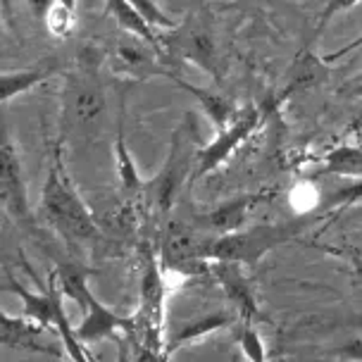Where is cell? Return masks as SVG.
Wrapping results in <instances>:
<instances>
[{
    "mask_svg": "<svg viewBox=\"0 0 362 362\" xmlns=\"http://www.w3.org/2000/svg\"><path fill=\"white\" fill-rule=\"evenodd\" d=\"M163 362H170V358H165V360H163Z\"/></svg>",
    "mask_w": 362,
    "mask_h": 362,
    "instance_id": "cell-29",
    "label": "cell"
},
{
    "mask_svg": "<svg viewBox=\"0 0 362 362\" xmlns=\"http://www.w3.org/2000/svg\"><path fill=\"white\" fill-rule=\"evenodd\" d=\"M286 231L281 226H255V229H238L231 234L212 238L205 260L210 262H236V264H255L264 253L274 250L276 245L286 241Z\"/></svg>",
    "mask_w": 362,
    "mask_h": 362,
    "instance_id": "cell-4",
    "label": "cell"
},
{
    "mask_svg": "<svg viewBox=\"0 0 362 362\" xmlns=\"http://www.w3.org/2000/svg\"><path fill=\"white\" fill-rule=\"evenodd\" d=\"M362 200V177H353V179H346L341 186H336V189L329 193V198L322 203V208L329 210H346L351 208V205H358Z\"/></svg>",
    "mask_w": 362,
    "mask_h": 362,
    "instance_id": "cell-19",
    "label": "cell"
},
{
    "mask_svg": "<svg viewBox=\"0 0 362 362\" xmlns=\"http://www.w3.org/2000/svg\"><path fill=\"white\" fill-rule=\"evenodd\" d=\"M358 3H360V0H327L325 10L320 12V19H317V29H315V34H322V29H325L327 24L332 22V19H334L336 15H341V12H348V10H353Z\"/></svg>",
    "mask_w": 362,
    "mask_h": 362,
    "instance_id": "cell-22",
    "label": "cell"
},
{
    "mask_svg": "<svg viewBox=\"0 0 362 362\" xmlns=\"http://www.w3.org/2000/svg\"><path fill=\"white\" fill-rule=\"evenodd\" d=\"M50 79L48 67H27V69H15V72H3L0 74V103H10L17 95L29 93L31 88H36L38 83Z\"/></svg>",
    "mask_w": 362,
    "mask_h": 362,
    "instance_id": "cell-13",
    "label": "cell"
},
{
    "mask_svg": "<svg viewBox=\"0 0 362 362\" xmlns=\"http://www.w3.org/2000/svg\"><path fill=\"white\" fill-rule=\"evenodd\" d=\"M250 203L253 198H236V200H229V203L219 205L217 210H212L205 222L208 226H212L217 236H224V234H231V231H238L243 226V219H245V212H248Z\"/></svg>",
    "mask_w": 362,
    "mask_h": 362,
    "instance_id": "cell-14",
    "label": "cell"
},
{
    "mask_svg": "<svg viewBox=\"0 0 362 362\" xmlns=\"http://www.w3.org/2000/svg\"><path fill=\"white\" fill-rule=\"evenodd\" d=\"M129 3L134 5L136 10L144 15L148 22L153 24L155 29H163V31H170V29H177L179 27V22L174 17H170L167 12L160 8L155 0H129Z\"/></svg>",
    "mask_w": 362,
    "mask_h": 362,
    "instance_id": "cell-20",
    "label": "cell"
},
{
    "mask_svg": "<svg viewBox=\"0 0 362 362\" xmlns=\"http://www.w3.org/2000/svg\"><path fill=\"white\" fill-rule=\"evenodd\" d=\"M355 50H362V34H360L358 38H355V41H351L348 45H344V48H339V50H334V53L325 55L322 60H325V62L329 64V62H336V60H341V57H346V55L355 53Z\"/></svg>",
    "mask_w": 362,
    "mask_h": 362,
    "instance_id": "cell-23",
    "label": "cell"
},
{
    "mask_svg": "<svg viewBox=\"0 0 362 362\" xmlns=\"http://www.w3.org/2000/svg\"><path fill=\"white\" fill-rule=\"evenodd\" d=\"M45 329L27 317H12L10 313L0 315V341L5 348L12 351H29V353H43V355H60L57 348H53L45 341Z\"/></svg>",
    "mask_w": 362,
    "mask_h": 362,
    "instance_id": "cell-8",
    "label": "cell"
},
{
    "mask_svg": "<svg viewBox=\"0 0 362 362\" xmlns=\"http://www.w3.org/2000/svg\"><path fill=\"white\" fill-rule=\"evenodd\" d=\"M325 74H327V62L322 60V57H315L313 53L298 55V60H296L293 69H291L288 90L315 86V83L320 81Z\"/></svg>",
    "mask_w": 362,
    "mask_h": 362,
    "instance_id": "cell-17",
    "label": "cell"
},
{
    "mask_svg": "<svg viewBox=\"0 0 362 362\" xmlns=\"http://www.w3.org/2000/svg\"><path fill=\"white\" fill-rule=\"evenodd\" d=\"M55 3L57 0H27L29 10L34 12V17H38V19H45V15H48Z\"/></svg>",
    "mask_w": 362,
    "mask_h": 362,
    "instance_id": "cell-26",
    "label": "cell"
},
{
    "mask_svg": "<svg viewBox=\"0 0 362 362\" xmlns=\"http://www.w3.org/2000/svg\"><path fill=\"white\" fill-rule=\"evenodd\" d=\"M260 119H262V112H260V107L253 105V103L238 107L236 117L226 127L217 129V136L210 141V144L198 148L191 181H196L200 177H208V174L215 172L217 167H222L226 160H229L231 155H234L238 148L255 134V129L260 127Z\"/></svg>",
    "mask_w": 362,
    "mask_h": 362,
    "instance_id": "cell-3",
    "label": "cell"
},
{
    "mask_svg": "<svg viewBox=\"0 0 362 362\" xmlns=\"http://www.w3.org/2000/svg\"><path fill=\"white\" fill-rule=\"evenodd\" d=\"M83 313L86 315H83L81 325L76 327V339H79L83 346H93L107 339H117L119 332L132 334L136 329V317L115 315L112 310L107 305H103L90 291L86 296V308H83Z\"/></svg>",
    "mask_w": 362,
    "mask_h": 362,
    "instance_id": "cell-6",
    "label": "cell"
},
{
    "mask_svg": "<svg viewBox=\"0 0 362 362\" xmlns=\"http://www.w3.org/2000/svg\"><path fill=\"white\" fill-rule=\"evenodd\" d=\"M124 100L119 105V115H117V139H115V170H117V177H119V184L122 189L127 193H141L146 189V181L141 177L139 167H136L132 153H129V146H127V136H124Z\"/></svg>",
    "mask_w": 362,
    "mask_h": 362,
    "instance_id": "cell-11",
    "label": "cell"
},
{
    "mask_svg": "<svg viewBox=\"0 0 362 362\" xmlns=\"http://www.w3.org/2000/svg\"><path fill=\"white\" fill-rule=\"evenodd\" d=\"M339 355L346 360H351V362H362V339H355V341H351V344H346L339 351Z\"/></svg>",
    "mask_w": 362,
    "mask_h": 362,
    "instance_id": "cell-24",
    "label": "cell"
},
{
    "mask_svg": "<svg viewBox=\"0 0 362 362\" xmlns=\"http://www.w3.org/2000/svg\"><path fill=\"white\" fill-rule=\"evenodd\" d=\"M57 3H64V5H69V8L76 10V0H57Z\"/></svg>",
    "mask_w": 362,
    "mask_h": 362,
    "instance_id": "cell-28",
    "label": "cell"
},
{
    "mask_svg": "<svg viewBox=\"0 0 362 362\" xmlns=\"http://www.w3.org/2000/svg\"><path fill=\"white\" fill-rule=\"evenodd\" d=\"M286 203L296 215H308L325 203V193L313 179H298L286 193Z\"/></svg>",
    "mask_w": 362,
    "mask_h": 362,
    "instance_id": "cell-15",
    "label": "cell"
},
{
    "mask_svg": "<svg viewBox=\"0 0 362 362\" xmlns=\"http://www.w3.org/2000/svg\"><path fill=\"white\" fill-rule=\"evenodd\" d=\"M238 346H241V351L248 362H267V346H264V339L255 327L243 329Z\"/></svg>",
    "mask_w": 362,
    "mask_h": 362,
    "instance_id": "cell-21",
    "label": "cell"
},
{
    "mask_svg": "<svg viewBox=\"0 0 362 362\" xmlns=\"http://www.w3.org/2000/svg\"><path fill=\"white\" fill-rule=\"evenodd\" d=\"M322 167H325V172L353 177V174H358V170H362V146L353 144L334 148L322 158Z\"/></svg>",
    "mask_w": 362,
    "mask_h": 362,
    "instance_id": "cell-16",
    "label": "cell"
},
{
    "mask_svg": "<svg viewBox=\"0 0 362 362\" xmlns=\"http://www.w3.org/2000/svg\"><path fill=\"white\" fill-rule=\"evenodd\" d=\"M348 132H351V136H353V141L358 146H362V112L358 115V117L353 119V124L348 127Z\"/></svg>",
    "mask_w": 362,
    "mask_h": 362,
    "instance_id": "cell-27",
    "label": "cell"
},
{
    "mask_svg": "<svg viewBox=\"0 0 362 362\" xmlns=\"http://www.w3.org/2000/svg\"><path fill=\"white\" fill-rule=\"evenodd\" d=\"M170 79H172L174 83H177V86L184 88V90H189V93L193 95V98L198 100V105L203 107V112L210 117V122H212V124H215V129L226 127L231 119L236 117L238 105H234V103H231V100H226L224 95L210 93V90H205V88H198V86H193V83H186L184 79H179L177 74H172Z\"/></svg>",
    "mask_w": 362,
    "mask_h": 362,
    "instance_id": "cell-12",
    "label": "cell"
},
{
    "mask_svg": "<svg viewBox=\"0 0 362 362\" xmlns=\"http://www.w3.org/2000/svg\"><path fill=\"white\" fill-rule=\"evenodd\" d=\"M41 212L67 241L98 238L95 219L64 170L60 148H53V155H50L48 177L41 191Z\"/></svg>",
    "mask_w": 362,
    "mask_h": 362,
    "instance_id": "cell-1",
    "label": "cell"
},
{
    "mask_svg": "<svg viewBox=\"0 0 362 362\" xmlns=\"http://www.w3.org/2000/svg\"><path fill=\"white\" fill-rule=\"evenodd\" d=\"M196 129L191 117L184 119L177 132H174L170 153H167V160L163 165V170L153 181H148V189H151V208H155L158 215H165L170 212V208L177 200L179 189L184 186L186 177H189L191 163L196 158L198 148H193V139L191 132Z\"/></svg>",
    "mask_w": 362,
    "mask_h": 362,
    "instance_id": "cell-2",
    "label": "cell"
},
{
    "mask_svg": "<svg viewBox=\"0 0 362 362\" xmlns=\"http://www.w3.org/2000/svg\"><path fill=\"white\" fill-rule=\"evenodd\" d=\"M3 291L15 293L17 298L22 300V315L27 317V320L36 322V325H41L43 329H55V313H57V305H60V300H62V291H60V286H57L55 274L50 276L48 291H41V293H38V291L24 288L22 284L15 281L8 274Z\"/></svg>",
    "mask_w": 362,
    "mask_h": 362,
    "instance_id": "cell-7",
    "label": "cell"
},
{
    "mask_svg": "<svg viewBox=\"0 0 362 362\" xmlns=\"http://www.w3.org/2000/svg\"><path fill=\"white\" fill-rule=\"evenodd\" d=\"M0 203L17 224L34 226L27 181H24L22 163H19V155L12 146L10 136H5L3 146H0Z\"/></svg>",
    "mask_w": 362,
    "mask_h": 362,
    "instance_id": "cell-5",
    "label": "cell"
},
{
    "mask_svg": "<svg viewBox=\"0 0 362 362\" xmlns=\"http://www.w3.org/2000/svg\"><path fill=\"white\" fill-rule=\"evenodd\" d=\"M231 325V317L224 315V313H212V315H203L198 320H191V322H184V325L174 327L170 336H167V344H165V355L170 358L177 351H181L184 346H191V344H200L205 341L208 336L222 332L224 327Z\"/></svg>",
    "mask_w": 362,
    "mask_h": 362,
    "instance_id": "cell-10",
    "label": "cell"
},
{
    "mask_svg": "<svg viewBox=\"0 0 362 362\" xmlns=\"http://www.w3.org/2000/svg\"><path fill=\"white\" fill-rule=\"evenodd\" d=\"M43 22L55 38H67V36H72L76 29V10L64 3H55L48 15H45Z\"/></svg>",
    "mask_w": 362,
    "mask_h": 362,
    "instance_id": "cell-18",
    "label": "cell"
},
{
    "mask_svg": "<svg viewBox=\"0 0 362 362\" xmlns=\"http://www.w3.org/2000/svg\"><path fill=\"white\" fill-rule=\"evenodd\" d=\"M341 95H348V98H362V72L355 74L353 79H348L344 86H341Z\"/></svg>",
    "mask_w": 362,
    "mask_h": 362,
    "instance_id": "cell-25",
    "label": "cell"
},
{
    "mask_svg": "<svg viewBox=\"0 0 362 362\" xmlns=\"http://www.w3.org/2000/svg\"><path fill=\"white\" fill-rule=\"evenodd\" d=\"M212 272H215L217 281L222 284L229 300L241 310L245 317H253L257 313V298L253 284L243 274V264L236 262H210Z\"/></svg>",
    "mask_w": 362,
    "mask_h": 362,
    "instance_id": "cell-9",
    "label": "cell"
}]
</instances>
